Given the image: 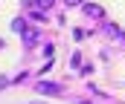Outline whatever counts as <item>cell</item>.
Returning a JSON list of instances; mask_svg holds the SVG:
<instances>
[{
  "instance_id": "obj_9",
  "label": "cell",
  "mask_w": 125,
  "mask_h": 104,
  "mask_svg": "<svg viewBox=\"0 0 125 104\" xmlns=\"http://www.w3.org/2000/svg\"><path fill=\"white\" fill-rule=\"evenodd\" d=\"M122 40H125V38H122Z\"/></svg>"
},
{
  "instance_id": "obj_5",
  "label": "cell",
  "mask_w": 125,
  "mask_h": 104,
  "mask_svg": "<svg viewBox=\"0 0 125 104\" xmlns=\"http://www.w3.org/2000/svg\"><path fill=\"white\" fill-rule=\"evenodd\" d=\"M44 17H47V12H38V9H35V12H32V20H38V23H41V20H44Z\"/></svg>"
},
{
  "instance_id": "obj_4",
  "label": "cell",
  "mask_w": 125,
  "mask_h": 104,
  "mask_svg": "<svg viewBox=\"0 0 125 104\" xmlns=\"http://www.w3.org/2000/svg\"><path fill=\"white\" fill-rule=\"evenodd\" d=\"M105 32L111 35V38H116V40H122V38H125V32L116 26V23H108V26H105Z\"/></svg>"
},
{
  "instance_id": "obj_7",
  "label": "cell",
  "mask_w": 125,
  "mask_h": 104,
  "mask_svg": "<svg viewBox=\"0 0 125 104\" xmlns=\"http://www.w3.org/2000/svg\"><path fill=\"white\" fill-rule=\"evenodd\" d=\"M3 87H9V78H0V90H3Z\"/></svg>"
},
{
  "instance_id": "obj_2",
  "label": "cell",
  "mask_w": 125,
  "mask_h": 104,
  "mask_svg": "<svg viewBox=\"0 0 125 104\" xmlns=\"http://www.w3.org/2000/svg\"><path fill=\"white\" fill-rule=\"evenodd\" d=\"M38 38H41V32L32 29V26H23V29H21V40H23V46H35Z\"/></svg>"
},
{
  "instance_id": "obj_1",
  "label": "cell",
  "mask_w": 125,
  "mask_h": 104,
  "mask_svg": "<svg viewBox=\"0 0 125 104\" xmlns=\"http://www.w3.org/2000/svg\"><path fill=\"white\" fill-rule=\"evenodd\" d=\"M35 93H41V96H61L64 87L61 84H52V81H38L35 84Z\"/></svg>"
},
{
  "instance_id": "obj_3",
  "label": "cell",
  "mask_w": 125,
  "mask_h": 104,
  "mask_svg": "<svg viewBox=\"0 0 125 104\" xmlns=\"http://www.w3.org/2000/svg\"><path fill=\"white\" fill-rule=\"evenodd\" d=\"M82 9H84V15L87 17H105V12H102V6H96V3H82Z\"/></svg>"
},
{
  "instance_id": "obj_8",
  "label": "cell",
  "mask_w": 125,
  "mask_h": 104,
  "mask_svg": "<svg viewBox=\"0 0 125 104\" xmlns=\"http://www.w3.org/2000/svg\"><path fill=\"white\" fill-rule=\"evenodd\" d=\"M79 104H90V101H79Z\"/></svg>"
},
{
  "instance_id": "obj_6",
  "label": "cell",
  "mask_w": 125,
  "mask_h": 104,
  "mask_svg": "<svg viewBox=\"0 0 125 104\" xmlns=\"http://www.w3.org/2000/svg\"><path fill=\"white\" fill-rule=\"evenodd\" d=\"M64 3H67V6H82L84 0H64Z\"/></svg>"
}]
</instances>
